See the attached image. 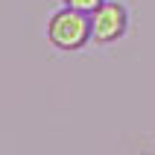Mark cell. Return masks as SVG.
I'll use <instances>...</instances> for the list:
<instances>
[{"label":"cell","instance_id":"cell-1","mask_svg":"<svg viewBox=\"0 0 155 155\" xmlns=\"http://www.w3.org/2000/svg\"><path fill=\"white\" fill-rule=\"evenodd\" d=\"M47 41L61 53H76L91 44V15L70 6H59L47 18Z\"/></svg>","mask_w":155,"mask_h":155},{"label":"cell","instance_id":"cell-2","mask_svg":"<svg viewBox=\"0 0 155 155\" xmlns=\"http://www.w3.org/2000/svg\"><path fill=\"white\" fill-rule=\"evenodd\" d=\"M129 32V9L120 0H105L91 15V44L108 47Z\"/></svg>","mask_w":155,"mask_h":155},{"label":"cell","instance_id":"cell-3","mask_svg":"<svg viewBox=\"0 0 155 155\" xmlns=\"http://www.w3.org/2000/svg\"><path fill=\"white\" fill-rule=\"evenodd\" d=\"M105 0H61V6H70V9H79L85 15H94L97 9L103 6Z\"/></svg>","mask_w":155,"mask_h":155}]
</instances>
